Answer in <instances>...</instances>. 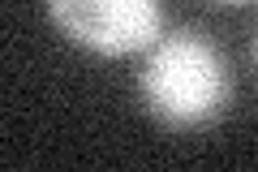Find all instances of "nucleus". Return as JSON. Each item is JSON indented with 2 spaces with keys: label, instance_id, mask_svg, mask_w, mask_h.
<instances>
[{
  "label": "nucleus",
  "instance_id": "1",
  "mask_svg": "<svg viewBox=\"0 0 258 172\" xmlns=\"http://www.w3.org/2000/svg\"><path fill=\"white\" fill-rule=\"evenodd\" d=\"M142 99L164 125L176 129L211 125L228 108V65L207 39L168 35L147 56Z\"/></svg>",
  "mask_w": 258,
  "mask_h": 172
},
{
  "label": "nucleus",
  "instance_id": "2",
  "mask_svg": "<svg viewBox=\"0 0 258 172\" xmlns=\"http://www.w3.org/2000/svg\"><path fill=\"white\" fill-rule=\"evenodd\" d=\"M47 13L64 39L99 56H129L155 47L164 26L159 0H47Z\"/></svg>",
  "mask_w": 258,
  "mask_h": 172
},
{
  "label": "nucleus",
  "instance_id": "3",
  "mask_svg": "<svg viewBox=\"0 0 258 172\" xmlns=\"http://www.w3.org/2000/svg\"><path fill=\"white\" fill-rule=\"evenodd\" d=\"M254 65H258V35H254Z\"/></svg>",
  "mask_w": 258,
  "mask_h": 172
},
{
  "label": "nucleus",
  "instance_id": "4",
  "mask_svg": "<svg viewBox=\"0 0 258 172\" xmlns=\"http://www.w3.org/2000/svg\"><path fill=\"white\" fill-rule=\"evenodd\" d=\"M220 5H245V0H220Z\"/></svg>",
  "mask_w": 258,
  "mask_h": 172
}]
</instances>
